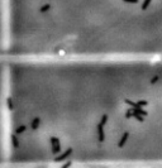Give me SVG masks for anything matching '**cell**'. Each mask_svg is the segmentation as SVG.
Returning a JSON list of instances; mask_svg holds the SVG:
<instances>
[{
  "label": "cell",
  "mask_w": 162,
  "mask_h": 168,
  "mask_svg": "<svg viewBox=\"0 0 162 168\" xmlns=\"http://www.w3.org/2000/svg\"><path fill=\"white\" fill-rule=\"evenodd\" d=\"M151 1H152V0H144V1L143 3H142V10H146V9H147V8L149 6V4H151Z\"/></svg>",
  "instance_id": "6da1fadb"
},
{
  "label": "cell",
  "mask_w": 162,
  "mask_h": 168,
  "mask_svg": "<svg viewBox=\"0 0 162 168\" xmlns=\"http://www.w3.org/2000/svg\"><path fill=\"white\" fill-rule=\"evenodd\" d=\"M158 80H160V77H158V76H157V75H156V76H155V77H153V78L151 80V85H153V83H156L157 81H158Z\"/></svg>",
  "instance_id": "7a4b0ae2"
}]
</instances>
